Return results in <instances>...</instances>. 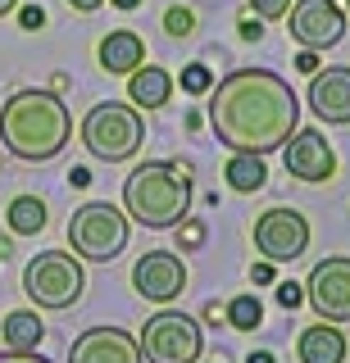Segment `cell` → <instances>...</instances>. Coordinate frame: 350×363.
<instances>
[{
    "label": "cell",
    "instance_id": "cell-32",
    "mask_svg": "<svg viewBox=\"0 0 350 363\" xmlns=\"http://www.w3.org/2000/svg\"><path fill=\"white\" fill-rule=\"evenodd\" d=\"M69 182H73V186H87L92 177H87V168H73V173H69Z\"/></svg>",
    "mask_w": 350,
    "mask_h": 363
},
{
    "label": "cell",
    "instance_id": "cell-11",
    "mask_svg": "<svg viewBox=\"0 0 350 363\" xmlns=\"http://www.w3.org/2000/svg\"><path fill=\"white\" fill-rule=\"evenodd\" d=\"M310 304L323 323H350V259L332 255L310 272Z\"/></svg>",
    "mask_w": 350,
    "mask_h": 363
},
{
    "label": "cell",
    "instance_id": "cell-3",
    "mask_svg": "<svg viewBox=\"0 0 350 363\" xmlns=\"http://www.w3.org/2000/svg\"><path fill=\"white\" fill-rule=\"evenodd\" d=\"M187 204H191V182L173 164H141L137 173L123 182V209H128V218H137L151 232L177 227L187 218Z\"/></svg>",
    "mask_w": 350,
    "mask_h": 363
},
{
    "label": "cell",
    "instance_id": "cell-36",
    "mask_svg": "<svg viewBox=\"0 0 350 363\" xmlns=\"http://www.w3.org/2000/svg\"><path fill=\"white\" fill-rule=\"evenodd\" d=\"M346 9H350V0H346Z\"/></svg>",
    "mask_w": 350,
    "mask_h": 363
},
{
    "label": "cell",
    "instance_id": "cell-29",
    "mask_svg": "<svg viewBox=\"0 0 350 363\" xmlns=\"http://www.w3.org/2000/svg\"><path fill=\"white\" fill-rule=\"evenodd\" d=\"M241 37H246V41H259V37H264V28H259V18H246V23H241Z\"/></svg>",
    "mask_w": 350,
    "mask_h": 363
},
{
    "label": "cell",
    "instance_id": "cell-14",
    "mask_svg": "<svg viewBox=\"0 0 350 363\" xmlns=\"http://www.w3.org/2000/svg\"><path fill=\"white\" fill-rule=\"evenodd\" d=\"M310 109L319 113L323 123H350V68L346 64H332V68H319L310 82Z\"/></svg>",
    "mask_w": 350,
    "mask_h": 363
},
{
    "label": "cell",
    "instance_id": "cell-24",
    "mask_svg": "<svg viewBox=\"0 0 350 363\" xmlns=\"http://www.w3.org/2000/svg\"><path fill=\"white\" fill-rule=\"evenodd\" d=\"M251 5H255V14H259V18H287L291 0H251Z\"/></svg>",
    "mask_w": 350,
    "mask_h": 363
},
{
    "label": "cell",
    "instance_id": "cell-21",
    "mask_svg": "<svg viewBox=\"0 0 350 363\" xmlns=\"http://www.w3.org/2000/svg\"><path fill=\"white\" fill-rule=\"evenodd\" d=\"M228 323L236 327V332H255V327L264 323V304H259L255 295H236V300L228 304Z\"/></svg>",
    "mask_w": 350,
    "mask_h": 363
},
{
    "label": "cell",
    "instance_id": "cell-27",
    "mask_svg": "<svg viewBox=\"0 0 350 363\" xmlns=\"http://www.w3.org/2000/svg\"><path fill=\"white\" fill-rule=\"evenodd\" d=\"M0 363H50V359H41L37 350H5V354H0Z\"/></svg>",
    "mask_w": 350,
    "mask_h": 363
},
{
    "label": "cell",
    "instance_id": "cell-25",
    "mask_svg": "<svg viewBox=\"0 0 350 363\" xmlns=\"http://www.w3.org/2000/svg\"><path fill=\"white\" fill-rule=\"evenodd\" d=\"M300 300H305V286H296V281H282V286H278V304H282V309H296Z\"/></svg>",
    "mask_w": 350,
    "mask_h": 363
},
{
    "label": "cell",
    "instance_id": "cell-10",
    "mask_svg": "<svg viewBox=\"0 0 350 363\" xmlns=\"http://www.w3.org/2000/svg\"><path fill=\"white\" fill-rule=\"evenodd\" d=\"M132 286L151 304H173L177 295L187 291V264L173 250H151V255H141L137 268H132Z\"/></svg>",
    "mask_w": 350,
    "mask_h": 363
},
{
    "label": "cell",
    "instance_id": "cell-22",
    "mask_svg": "<svg viewBox=\"0 0 350 363\" xmlns=\"http://www.w3.org/2000/svg\"><path fill=\"white\" fill-rule=\"evenodd\" d=\"M214 86V73L205 64H187L182 68V91H191V96H205V91Z\"/></svg>",
    "mask_w": 350,
    "mask_h": 363
},
{
    "label": "cell",
    "instance_id": "cell-18",
    "mask_svg": "<svg viewBox=\"0 0 350 363\" xmlns=\"http://www.w3.org/2000/svg\"><path fill=\"white\" fill-rule=\"evenodd\" d=\"M223 177H228L232 191H241V196H251L268 182V168H264V155H232L228 168H223Z\"/></svg>",
    "mask_w": 350,
    "mask_h": 363
},
{
    "label": "cell",
    "instance_id": "cell-4",
    "mask_svg": "<svg viewBox=\"0 0 350 363\" xmlns=\"http://www.w3.org/2000/svg\"><path fill=\"white\" fill-rule=\"evenodd\" d=\"M82 145L87 155L100 159V164H123L141 150L146 141V118L137 105H123V100H100V105L87 109L82 118Z\"/></svg>",
    "mask_w": 350,
    "mask_h": 363
},
{
    "label": "cell",
    "instance_id": "cell-23",
    "mask_svg": "<svg viewBox=\"0 0 350 363\" xmlns=\"http://www.w3.org/2000/svg\"><path fill=\"white\" fill-rule=\"evenodd\" d=\"M164 28H168V37H187L191 28H196V14H191V9H182V5H173L164 14Z\"/></svg>",
    "mask_w": 350,
    "mask_h": 363
},
{
    "label": "cell",
    "instance_id": "cell-12",
    "mask_svg": "<svg viewBox=\"0 0 350 363\" xmlns=\"http://www.w3.org/2000/svg\"><path fill=\"white\" fill-rule=\"evenodd\" d=\"M282 164H287V173L296 182H310V186H319L337 173V150L327 145L323 132L305 128V132H291L287 145H282Z\"/></svg>",
    "mask_w": 350,
    "mask_h": 363
},
{
    "label": "cell",
    "instance_id": "cell-19",
    "mask_svg": "<svg viewBox=\"0 0 350 363\" xmlns=\"http://www.w3.org/2000/svg\"><path fill=\"white\" fill-rule=\"evenodd\" d=\"M0 336H5V345H9V350H37V345H41V336H46V327H41V318H37V313L18 309V313H9V318H5Z\"/></svg>",
    "mask_w": 350,
    "mask_h": 363
},
{
    "label": "cell",
    "instance_id": "cell-28",
    "mask_svg": "<svg viewBox=\"0 0 350 363\" xmlns=\"http://www.w3.org/2000/svg\"><path fill=\"white\" fill-rule=\"evenodd\" d=\"M296 68H300V73H319V55H314V50H305L300 60H296Z\"/></svg>",
    "mask_w": 350,
    "mask_h": 363
},
{
    "label": "cell",
    "instance_id": "cell-6",
    "mask_svg": "<svg viewBox=\"0 0 350 363\" xmlns=\"http://www.w3.org/2000/svg\"><path fill=\"white\" fill-rule=\"evenodd\" d=\"M69 245L77 259H92V264H109L123 255L128 245V218L105 200H92L69 218Z\"/></svg>",
    "mask_w": 350,
    "mask_h": 363
},
{
    "label": "cell",
    "instance_id": "cell-13",
    "mask_svg": "<svg viewBox=\"0 0 350 363\" xmlns=\"http://www.w3.org/2000/svg\"><path fill=\"white\" fill-rule=\"evenodd\" d=\"M69 363H146L137 336L123 327H92L69 345Z\"/></svg>",
    "mask_w": 350,
    "mask_h": 363
},
{
    "label": "cell",
    "instance_id": "cell-7",
    "mask_svg": "<svg viewBox=\"0 0 350 363\" xmlns=\"http://www.w3.org/2000/svg\"><path fill=\"white\" fill-rule=\"evenodd\" d=\"M137 345H141L146 363H196L200 350H205V332H200L196 318H187L177 309H164L141 327Z\"/></svg>",
    "mask_w": 350,
    "mask_h": 363
},
{
    "label": "cell",
    "instance_id": "cell-17",
    "mask_svg": "<svg viewBox=\"0 0 350 363\" xmlns=\"http://www.w3.org/2000/svg\"><path fill=\"white\" fill-rule=\"evenodd\" d=\"M128 96H132L137 109H160V105H168V96H173V77L155 64H141L137 73H128Z\"/></svg>",
    "mask_w": 350,
    "mask_h": 363
},
{
    "label": "cell",
    "instance_id": "cell-1",
    "mask_svg": "<svg viewBox=\"0 0 350 363\" xmlns=\"http://www.w3.org/2000/svg\"><path fill=\"white\" fill-rule=\"evenodd\" d=\"M205 123L232 155H273L300 123V96L268 68H236L209 86Z\"/></svg>",
    "mask_w": 350,
    "mask_h": 363
},
{
    "label": "cell",
    "instance_id": "cell-8",
    "mask_svg": "<svg viewBox=\"0 0 350 363\" xmlns=\"http://www.w3.org/2000/svg\"><path fill=\"white\" fill-rule=\"evenodd\" d=\"M310 245V223H305L300 209H264L255 218V250L268 259V264H296Z\"/></svg>",
    "mask_w": 350,
    "mask_h": 363
},
{
    "label": "cell",
    "instance_id": "cell-26",
    "mask_svg": "<svg viewBox=\"0 0 350 363\" xmlns=\"http://www.w3.org/2000/svg\"><path fill=\"white\" fill-rule=\"evenodd\" d=\"M18 23H23L28 32L46 28V9H41V5H23V9H18Z\"/></svg>",
    "mask_w": 350,
    "mask_h": 363
},
{
    "label": "cell",
    "instance_id": "cell-2",
    "mask_svg": "<svg viewBox=\"0 0 350 363\" xmlns=\"http://www.w3.org/2000/svg\"><path fill=\"white\" fill-rule=\"evenodd\" d=\"M73 113L55 91H14L0 105V145L23 164H46L69 145Z\"/></svg>",
    "mask_w": 350,
    "mask_h": 363
},
{
    "label": "cell",
    "instance_id": "cell-9",
    "mask_svg": "<svg viewBox=\"0 0 350 363\" xmlns=\"http://www.w3.org/2000/svg\"><path fill=\"white\" fill-rule=\"evenodd\" d=\"M287 28L305 50H327L346 37V9L337 0H296L287 9Z\"/></svg>",
    "mask_w": 350,
    "mask_h": 363
},
{
    "label": "cell",
    "instance_id": "cell-5",
    "mask_svg": "<svg viewBox=\"0 0 350 363\" xmlns=\"http://www.w3.org/2000/svg\"><path fill=\"white\" fill-rule=\"evenodd\" d=\"M23 291L37 309H73L87 291V277H82V264L69 250H41L37 259L23 268Z\"/></svg>",
    "mask_w": 350,
    "mask_h": 363
},
{
    "label": "cell",
    "instance_id": "cell-30",
    "mask_svg": "<svg viewBox=\"0 0 350 363\" xmlns=\"http://www.w3.org/2000/svg\"><path fill=\"white\" fill-rule=\"evenodd\" d=\"M255 281H259V286H264V281H273V268H268V259H264V264H255Z\"/></svg>",
    "mask_w": 350,
    "mask_h": 363
},
{
    "label": "cell",
    "instance_id": "cell-15",
    "mask_svg": "<svg viewBox=\"0 0 350 363\" xmlns=\"http://www.w3.org/2000/svg\"><path fill=\"white\" fill-rule=\"evenodd\" d=\"M100 68L105 73H119V77H128V73H137V68L146 64V41L137 37V32H109L105 41H100Z\"/></svg>",
    "mask_w": 350,
    "mask_h": 363
},
{
    "label": "cell",
    "instance_id": "cell-35",
    "mask_svg": "<svg viewBox=\"0 0 350 363\" xmlns=\"http://www.w3.org/2000/svg\"><path fill=\"white\" fill-rule=\"evenodd\" d=\"M114 5H119V9H137L141 0H114Z\"/></svg>",
    "mask_w": 350,
    "mask_h": 363
},
{
    "label": "cell",
    "instance_id": "cell-16",
    "mask_svg": "<svg viewBox=\"0 0 350 363\" xmlns=\"http://www.w3.org/2000/svg\"><path fill=\"white\" fill-rule=\"evenodd\" d=\"M296 359L300 363H346V336L332 323L305 327L300 340H296Z\"/></svg>",
    "mask_w": 350,
    "mask_h": 363
},
{
    "label": "cell",
    "instance_id": "cell-33",
    "mask_svg": "<svg viewBox=\"0 0 350 363\" xmlns=\"http://www.w3.org/2000/svg\"><path fill=\"white\" fill-rule=\"evenodd\" d=\"M246 363H273V354H268V350H255V354L246 359Z\"/></svg>",
    "mask_w": 350,
    "mask_h": 363
},
{
    "label": "cell",
    "instance_id": "cell-34",
    "mask_svg": "<svg viewBox=\"0 0 350 363\" xmlns=\"http://www.w3.org/2000/svg\"><path fill=\"white\" fill-rule=\"evenodd\" d=\"M14 5H18V0H0V18H5V14H9Z\"/></svg>",
    "mask_w": 350,
    "mask_h": 363
},
{
    "label": "cell",
    "instance_id": "cell-20",
    "mask_svg": "<svg viewBox=\"0 0 350 363\" xmlns=\"http://www.w3.org/2000/svg\"><path fill=\"white\" fill-rule=\"evenodd\" d=\"M9 232L14 236H37L41 227H46V204H41L37 196H18L14 204H9Z\"/></svg>",
    "mask_w": 350,
    "mask_h": 363
},
{
    "label": "cell",
    "instance_id": "cell-31",
    "mask_svg": "<svg viewBox=\"0 0 350 363\" xmlns=\"http://www.w3.org/2000/svg\"><path fill=\"white\" fill-rule=\"evenodd\" d=\"M69 5H73V9H82V14H92V9H100L105 0H69Z\"/></svg>",
    "mask_w": 350,
    "mask_h": 363
}]
</instances>
